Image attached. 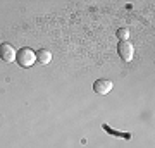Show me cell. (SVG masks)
<instances>
[{
  "label": "cell",
  "instance_id": "1",
  "mask_svg": "<svg viewBox=\"0 0 155 148\" xmlns=\"http://www.w3.org/2000/svg\"><path fill=\"white\" fill-rule=\"evenodd\" d=\"M16 62L21 67H24V69L31 67L36 62V54L31 48H28V47H24L21 50H16Z\"/></svg>",
  "mask_w": 155,
  "mask_h": 148
},
{
  "label": "cell",
  "instance_id": "2",
  "mask_svg": "<svg viewBox=\"0 0 155 148\" xmlns=\"http://www.w3.org/2000/svg\"><path fill=\"white\" fill-rule=\"evenodd\" d=\"M117 54H119V57H121V61L131 62L133 61V57H134L133 43H131L129 40H126V41H119V45H117Z\"/></svg>",
  "mask_w": 155,
  "mask_h": 148
},
{
  "label": "cell",
  "instance_id": "3",
  "mask_svg": "<svg viewBox=\"0 0 155 148\" xmlns=\"http://www.w3.org/2000/svg\"><path fill=\"white\" fill-rule=\"evenodd\" d=\"M112 81L110 79H105V77H102V79H97L93 83V91L97 95H107L112 91Z\"/></svg>",
  "mask_w": 155,
  "mask_h": 148
},
{
  "label": "cell",
  "instance_id": "4",
  "mask_svg": "<svg viewBox=\"0 0 155 148\" xmlns=\"http://www.w3.org/2000/svg\"><path fill=\"white\" fill-rule=\"evenodd\" d=\"M0 59L5 62L16 61V50L11 43H0Z\"/></svg>",
  "mask_w": 155,
  "mask_h": 148
},
{
  "label": "cell",
  "instance_id": "5",
  "mask_svg": "<svg viewBox=\"0 0 155 148\" xmlns=\"http://www.w3.org/2000/svg\"><path fill=\"white\" fill-rule=\"evenodd\" d=\"M36 54V61L41 64V66H47V64H50V61H52V52L47 48H40L38 52H35Z\"/></svg>",
  "mask_w": 155,
  "mask_h": 148
},
{
  "label": "cell",
  "instance_id": "6",
  "mask_svg": "<svg viewBox=\"0 0 155 148\" xmlns=\"http://www.w3.org/2000/svg\"><path fill=\"white\" fill-rule=\"evenodd\" d=\"M116 36L119 38V41H126V40L129 38V29H127V28H119L116 31Z\"/></svg>",
  "mask_w": 155,
  "mask_h": 148
}]
</instances>
